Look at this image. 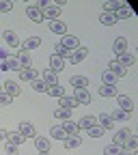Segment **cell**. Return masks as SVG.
Returning a JSON list of instances; mask_svg holds the SVG:
<instances>
[{
    "instance_id": "cell-7",
    "label": "cell",
    "mask_w": 138,
    "mask_h": 155,
    "mask_svg": "<svg viewBox=\"0 0 138 155\" xmlns=\"http://www.w3.org/2000/svg\"><path fill=\"white\" fill-rule=\"evenodd\" d=\"M26 15H28V19H32L35 24H39V22H43V15H41V9H39L37 5H28V7H26Z\"/></svg>"
},
{
    "instance_id": "cell-17",
    "label": "cell",
    "mask_w": 138,
    "mask_h": 155,
    "mask_svg": "<svg viewBox=\"0 0 138 155\" xmlns=\"http://www.w3.org/2000/svg\"><path fill=\"white\" fill-rule=\"evenodd\" d=\"M132 131L127 129V127H123V129H119V131H116L114 134V138H112V144H116V147H121L125 140H127V136H130Z\"/></svg>"
},
{
    "instance_id": "cell-19",
    "label": "cell",
    "mask_w": 138,
    "mask_h": 155,
    "mask_svg": "<svg viewBox=\"0 0 138 155\" xmlns=\"http://www.w3.org/2000/svg\"><path fill=\"white\" fill-rule=\"evenodd\" d=\"M97 125H99L102 129H112V125H114V121L110 119V114H106V112H102L99 116H97Z\"/></svg>"
},
{
    "instance_id": "cell-44",
    "label": "cell",
    "mask_w": 138,
    "mask_h": 155,
    "mask_svg": "<svg viewBox=\"0 0 138 155\" xmlns=\"http://www.w3.org/2000/svg\"><path fill=\"white\" fill-rule=\"evenodd\" d=\"M5 151H7V155H19V149H17L15 144H9V142H7Z\"/></svg>"
},
{
    "instance_id": "cell-25",
    "label": "cell",
    "mask_w": 138,
    "mask_h": 155,
    "mask_svg": "<svg viewBox=\"0 0 138 155\" xmlns=\"http://www.w3.org/2000/svg\"><path fill=\"white\" fill-rule=\"evenodd\" d=\"M114 17H116V22H119V19H130V17H134V9H132V7H127V2H125V7L116 11V13H114Z\"/></svg>"
},
{
    "instance_id": "cell-30",
    "label": "cell",
    "mask_w": 138,
    "mask_h": 155,
    "mask_svg": "<svg viewBox=\"0 0 138 155\" xmlns=\"http://www.w3.org/2000/svg\"><path fill=\"white\" fill-rule=\"evenodd\" d=\"M99 22H102L104 26H114V24H116V17H114V13H106V11H102Z\"/></svg>"
},
{
    "instance_id": "cell-40",
    "label": "cell",
    "mask_w": 138,
    "mask_h": 155,
    "mask_svg": "<svg viewBox=\"0 0 138 155\" xmlns=\"http://www.w3.org/2000/svg\"><path fill=\"white\" fill-rule=\"evenodd\" d=\"M5 65H7L9 71H19V69H22V67H19V63H17V58H7Z\"/></svg>"
},
{
    "instance_id": "cell-13",
    "label": "cell",
    "mask_w": 138,
    "mask_h": 155,
    "mask_svg": "<svg viewBox=\"0 0 138 155\" xmlns=\"http://www.w3.org/2000/svg\"><path fill=\"white\" fill-rule=\"evenodd\" d=\"M116 63H119L121 67H132V65L136 63V56H134V54L123 52V54H119V56H116Z\"/></svg>"
},
{
    "instance_id": "cell-15",
    "label": "cell",
    "mask_w": 138,
    "mask_h": 155,
    "mask_svg": "<svg viewBox=\"0 0 138 155\" xmlns=\"http://www.w3.org/2000/svg\"><path fill=\"white\" fill-rule=\"evenodd\" d=\"M15 58H17L19 67H32V58H30V54H28L26 50H19Z\"/></svg>"
},
{
    "instance_id": "cell-5",
    "label": "cell",
    "mask_w": 138,
    "mask_h": 155,
    "mask_svg": "<svg viewBox=\"0 0 138 155\" xmlns=\"http://www.w3.org/2000/svg\"><path fill=\"white\" fill-rule=\"evenodd\" d=\"M86 54H89V50L80 45L78 50H73V52L69 54V63H71V65H78V63H82L84 58H86Z\"/></svg>"
},
{
    "instance_id": "cell-9",
    "label": "cell",
    "mask_w": 138,
    "mask_h": 155,
    "mask_svg": "<svg viewBox=\"0 0 138 155\" xmlns=\"http://www.w3.org/2000/svg\"><path fill=\"white\" fill-rule=\"evenodd\" d=\"M112 50H114L116 56L123 54V52H127V39L125 37H116L114 41H112Z\"/></svg>"
},
{
    "instance_id": "cell-18",
    "label": "cell",
    "mask_w": 138,
    "mask_h": 155,
    "mask_svg": "<svg viewBox=\"0 0 138 155\" xmlns=\"http://www.w3.org/2000/svg\"><path fill=\"white\" fill-rule=\"evenodd\" d=\"M35 147L39 153H48L50 151V140L43 138V136H35Z\"/></svg>"
},
{
    "instance_id": "cell-34",
    "label": "cell",
    "mask_w": 138,
    "mask_h": 155,
    "mask_svg": "<svg viewBox=\"0 0 138 155\" xmlns=\"http://www.w3.org/2000/svg\"><path fill=\"white\" fill-rule=\"evenodd\" d=\"M50 134H52L54 140H65V138H67V134H65V129H63L61 125H54V127L50 129Z\"/></svg>"
},
{
    "instance_id": "cell-6",
    "label": "cell",
    "mask_w": 138,
    "mask_h": 155,
    "mask_svg": "<svg viewBox=\"0 0 138 155\" xmlns=\"http://www.w3.org/2000/svg\"><path fill=\"white\" fill-rule=\"evenodd\" d=\"M37 69H32V67H22L17 71V75H19V80H24V82H32V80H37Z\"/></svg>"
},
{
    "instance_id": "cell-4",
    "label": "cell",
    "mask_w": 138,
    "mask_h": 155,
    "mask_svg": "<svg viewBox=\"0 0 138 155\" xmlns=\"http://www.w3.org/2000/svg\"><path fill=\"white\" fill-rule=\"evenodd\" d=\"M2 88H5V93H7L9 97H17L19 93H22V88H19V84H17L15 80H5V82H2Z\"/></svg>"
},
{
    "instance_id": "cell-46",
    "label": "cell",
    "mask_w": 138,
    "mask_h": 155,
    "mask_svg": "<svg viewBox=\"0 0 138 155\" xmlns=\"http://www.w3.org/2000/svg\"><path fill=\"white\" fill-rule=\"evenodd\" d=\"M7 58H9V54H7V50H2V48H0V63H5V61H7Z\"/></svg>"
},
{
    "instance_id": "cell-48",
    "label": "cell",
    "mask_w": 138,
    "mask_h": 155,
    "mask_svg": "<svg viewBox=\"0 0 138 155\" xmlns=\"http://www.w3.org/2000/svg\"><path fill=\"white\" fill-rule=\"evenodd\" d=\"M39 155H50V153H39Z\"/></svg>"
},
{
    "instance_id": "cell-22",
    "label": "cell",
    "mask_w": 138,
    "mask_h": 155,
    "mask_svg": "<svg viewBox=\"0 0 138 155\" xmlns=\"http://www.w3.org/2000/svg\"><path fill=\"white\" fill-rule=\"evenodd\" d=\"M26 138H24V136L22 134H19V131H7V142L9 144H15V147H19V144H22Z\"/></svg>"
},
{
    "instance_id": "cell-27",
    "label": "cell",
    "mask_w": 138,
    "mask_h": 155,
    "mask_svg": "<svg viewBox=\"0 0 138 155\" xmlns=\"http://www.w3.org/2000/svg\"><path fill=\"white\" fill-rule=\"evenodd\" d=\"M5 41H7V45H11V48H19V39H17V35L13 32V30H5Z\"/></svg>"
},
{
    "instance_id": "cell-3",
    "label": "cell",
    "mask_w": 138,
    "mask_h": 155,
    "mask_svg": "<svg viewBox=\"0 0 138 155\" xmlns=\"http://www.w3.org/2000/svg\"><path fill=\"white\" fill-rule=\"evenodd\" d=\"M116 104H119L121 110H125V112L132 114V110H134V99H132L130 95H116Z\"/></svg>"
},
{
    "instance_id": "cell-45",
    "label": "cell",
    "mask_w": 138,
    "mask_h": 155,
    "mask_svg": "<svg viewBox=\"0 0 138 155\" xmlns=\"http://www.w3.org/2000/svg\"><path fill=\"white\" fill-rule=\"evenodd\" d=\"M11 99H13V97H9L5 91L0 93V104H2V106H9V104H11Z\"/></svg>"
},
{
    "instance_id": "cell-14",
    "label": "cell",
    "mask_w": 138,
    "mask_h": 155,
    "mask_svg": "<svg viewBox=\"0 0 138 155\" xmlns=\"http://www.w3.org/2000/svg\"><path fill=\"white\" fill-rule=\"evenodd\" d=\"M78 125V129H91V127H95L97 125V116H82L80 119V123H76Z\"/></svg>"
},
{
    "instance_id": "cell-12",
    "label": "cell",
    "mask_w": 138,
    "mask_h": 155,
    "mask_svg": "<svg viewBox=\"0 0 138 155\" xmlns=\"http://www.w3.org/2000/svg\"><path fill=\"white\" fill-rule=\"evenodd\" d=\"M130 112H125V110H121V108H116V110H112V114H110V119L114 121V123H125V121H130Z\"/></svg>"
},
{
    "instance_id": "cell-43",
    "label": "cell",
    "mask_w": 138,
    "mask_h": 155,
    "mask_svg": "<svg viewBox=\"0 0 138 155\" xmlns=\"http://www.w3.org/2000/svg\"><path fill=\"white\" fill-rule=\"evenodd\" d=\"M13 11V2L11 0H0V13H9Z\"/></svg>"
},
{
    "instance_id": "cell-50",
    "label": "cell",
    "mask_w": 138,
    "mask_h": 155,
    "mask_svg": "<svg viewBox=\"0 0 138 155\" xmlns=\"http://www.w3.org/2000/svg\"><path fill=\"white\" fill-rule=\"evenodd\" d=\"M0 93H2V88H0Z\"/></svg>"
},
{
    "instance_id": "cell-33",
    "label": "cell",
    "mask_w": 138,
    "mask_h": 155,
    "mask_svg": "<svg viewBox=\"0 0 138 155\" xmlns=\"http://www.w3.org/2000/svg\"><path fill=\"white\" fill-rule=\"evenodd\" d=\"M50 97H58V99H61V97L65 95V88L61 86V84H54V86H48V91H45Z\"/></svg>"
},
{
    "instance_id": "cell-28",
    "label": "cell",
    "mask_w": 138,
    "mask_h": 155,
    "mask_svg": "<svg viewBox=\"0 0 138 155\" xmlns=\"http://www.w3.org/2000/svg\"><path fill=\"white\" fill-rule=\"evenodd\" d=\"M121 149H127V151H136L138 149V136H134V134H130L127 136V140L121 144Z\"/></svg>"
},
{
    "instance_id": "cell-49",
    "label": "cell",
    "mask_w": 138,
    "mask_h": 155,
    "mask_svg": "<svg viewBox=\"0 0 138 155\" xmlns=\"http://www.w3.org/2000/svg\"><path fill=\"white\" fill-rule=\"evenodd\" d=\"M119 155H127V153H123V151H121V153H119Z\"/></svg>"
},
{
    "instance_id": "cell-47",
    "label": "cell",
    "mask_w": 138,
    "mask_h": 155,
    "mask_svg": "<svg viewBox=\"0 0 138 155\" xmlns=\"http://www.w3.org/2000/svg\"><path fill=\"white\" fill-rule=\"evenodd\" d=\"M2 140H7V131H5V129H0V142H2Z\"/></svg>"
},
{
    "instance_id": "cell-32",
    "label": "cell",
    "mask_w": 138,
    "mask_h": 155,
    "mask_svg": "<svg viewBox=\"0 0 138 155\" xmlns=\"http://www.w3.org/2000/svg\"><path fill=\"white\" fill-rule=\"evenodd\" d=\"M39 45H41V39H39V37H30V39H26V41H24V48L22 50H37Z\"/></svg>"
},
{
    "instance_id": "cell-31",
    "label": "cell",
    "mask_w": 138,
    "mask_h": 155,
    "mask_svg": "<svg viewBox=\"0 0 138 155\" xmlns=\"http://www.w3.org/2000/svg\"><path fill=\"white\" fill-rule=\"evenodd\" d=\"M43 82H45L48 86H54V84H58V80H56V73H54L50 67L43 71Z\"/></svg>"
},
{
    "instance_id": "cell-37",
    "label": "cell",
    "mask_w": 138,
    "mask_h": 155,
    "mask_svg": "<svg viewBox=\"0 0 138 155\" xmlns=\"http://www.w3.org/2000/svg\"><path fill=\"white\" fill-rule=\"evenodd\" d=\"M30 84H32V91H35V93H45V91H48V84H45L43 80H39V78H37V80H32Z\"/></svg>"
},
{
    "instance_id": "cell-24",
    "label": "cell",
    "mask_w": 138,
    "mask_h": 155,
    "mask_svg": "<svg viewBox=\"0 0 138 155\" xmlns=\"http://www.w3.org/2000/svg\"><path fill=\"white\" fill-rule=\"evenodd\" d=\"M17 131L22 134L24 138H35V127H32V123H19Z\"/></svg>"
},
{
    "instance_id": "cell-11",
    "label": "cell",
    "mask_w": 138,
    "mask_h": 155,
    "mask_svg": "<svg viewBox=\"0 0 138 155\" xmlns=\"http://www.w3.org/2000/svg\"><path fill=\"white\" fill-rule=\"evenodd\" d=\"M123 7H125V2H119V0H108V2L102 5V11H106V13H116V11L123 9Z\"/></svg>"
},
{
    "instance_id": "cell-41",
    "label": "cell",
    "mask_w": 138,
    "mask_h": 155,
    "mask_svg": "<svg viewBox=\"0 0 138 155\" xmlns=\"http://www.w3.org/2000/svg\"><path fill=\"white\" fill-rule=\"evenodd\" d=\"M123 149L121 147H116V144H108L106 149H104V155H119Z\"/></svg>"
},
{
    "instance_id": "cell-2",
    "label": "cell",
    "mask_w": 138,
    "mask_h": 155,
    "mask_svg": "<svg viewBox=\"0 0 138 155\" xmlns=\"http://www.w3.org/2000/svg\"><path fill=\"white\" fill-rule=\"evenodd\" d=\"M61 45H63L65 50L73 52V50H78V48H80V41H78V37H73V35H63V39H61Z\"/></svg>"
},
{
    "instance_id": "cell-39",
    "label": "cell",
    "mask_w": 138,
    "mask_h": 155,
    "mask_svg": "<svg viewBox=\"0 0 138 155\" xmlns=\"http://www.w3.org/2000/svg\"><path fill=\"white\" fill-rule=\"evenodd\" d=\"M69 54H71V52H69V50H65L61 43H58V45L54 48V56H61L63 61H65V58H69Z\"/></svg>"
},
{
    "instance_id": "cell-29",
    "label": "cell",
    "mask_w": 138,
    "mask_h": 155,
    "mask_svg": "<svg viewBox=\"0 0 138 155\" xmlns=\"http://www.w3.org/2000/svg\"><path fill=\"white\" fill-rule=\"evenodd\" d=\"M58 106H61V108H65V110H71V108H76V106H78V101L73 99V97L63 95L61 99H58Z\"/></svg>"
},
{
    "instance_id": "cell-26",
    "label": "cell",
    "mask_w": 138,
    "mask_h": 155,
    "mask_svg": "<svg viewBox=\"0 0 138 155\" xmlns=\"http://www.w3.org/2000/svg\"><path fill=\"white\" fill-rule=\"evenodd\" d=\"M99 95L108 99V97H116V95H119V91H116V86H110V84H102V86H99Z\"/></svg>"
},
{
    "instance_id": "cell-20",
    "label": "cell",
    "mask_w": 138,
    "mask_h": 155,
    "mask_svg": "<svg viewBox=\"0 0 138 155\" xmlns=\"http://www.w3.org/2000/svg\"><path fill=\"white\" fill-rule=\"evenodd\" d=\"M71 86L73 88H86L89 86V78L86 75H71Z\"/></svg>"
},
{
    "instance_id": "cell-42",
    "label": "cell",
    "mask_w": 138,
    "mask_h": 155,
    "mask_svg": "<svg viewBox=\"0 0 138 155\" xmlns=\"http://www.w3.org/2000/svg\"><path fill=\"white\" fill-rule=\"evenodd\" d=\"M89 136H91V138H102V136H104V129H102L99 125H95V127L89 129Z\"/></svg>"
},
{
    "instance_id": "cell-1",
    "label": "cell",
    "mask_w": 138,
    "mask_h": 155,
    "mask_svg": "<svg viewBox=\"0 0 138 155\" xmlns=\"http://www.w3.org/2000/svg\"><path fill=\"white\" fill-rule=\"evenodd\" d=\"M41 15H43V19H50V22H54V19L61 15V7H56V5H45L43 9H41Z\"/></svg>"
},
{
    "instance_id": "cell-35",
    "label": "cell",
    "mask_w": 138,
    "mask_h": 155,
    "mask_svg": "<svg viewBox=\"0 0 138 155\" xmlns=\"http://www.w3.org/2000/svg\"><path fill=\"white\" fill-rule=\"evenodd\" d=\"M61 127L65 129V134H67V136H78V131H80V129H78V125H76V123H71V121H65Z\"/></svg>"
},
{
    "instance_id": "cell-10",
    "label": "cell",
    "mask_w": 138,
    "mask_h": 155,
    "mask_svg": "<svg viewBox=\"0 0 138 155\" xmlns=\"http://www.w3.org/2000/svg\"><path fill=\"white\" fill-rule=\"evenodd\" d=\"M73 99L78 101V104H91V93L86 91V88H76V93H73Z\"/></svg>"
},
{
    "instance_id": "cell-38",
    "label": "cell",
    "mask_w": 138,
    "mask_h": 155,
    "mask_svg": "<svg viewBox=\"0 0 138 155\" xmlns=\"http://www.w3.org/2000/svg\"><path fill=\"white\" fill-rule=\"evenodd\" d=\"M116 80H119V78L112 75L110 71H104V73H102V84H110V86H114V82H116Z\"/></svg>"
},
{
    "instance_id": "cell-21",
    "label": "cell",
    "mask_w": 138,
    "mask_h": 155,
    "mask_svg": "<svg viewBox=\"0 0 138 155\" xmlns=\"http://www.w3.org/2000/svg\"><path fill=\"white\" fill-rule=\"evenodd\" d=\"M108 71H110L112 75H116V78H123V75L127 73V71H125V67H121L116 61H110V63H108Z\"/></svg>"
},
{
    "instance_id": "cell-16",
    "label": "cell",
    "mask_w": 138,
    "mask_h": 155,
    "mask_svg": "<svg viewBox=\"0 0 138 155\" xmlns=\"http://www.w3.org/2000/svg\"><path fill=\"white\" fill-rule=\"evenodd\" d=\"M50 69L54 71V73H58V71H63L65 69V61H63V58L61 56H50Z\"/></svg>"
},
{
    "instance_id": "cell-23",
    "label": "cell",
    "mask_w": 138,
    "mask_h": 155,
    "mask_svg": "<svg viewBox=\"0 0 138 155\" xmlns=\"http://www.w3.org/2000/svg\"><path fill=\"white\" fill-rule=\"evenodd\" d=\"M63 144H65L67 151H69V149H78V147L82 144V138H80V136H67V138L63 140Z\"/></svg>"
},
{
    "instance_id": "cell-8",
    "label": "cell",
    "mask_w": 138,
    "mask_h": 155,
    "mask_svg": "<svg viewBox=\"0 0 138 155\" xmlns=\"http://www.w3.org/2000/svg\"><path fill=\"white\" fill-rule=\"evenodd\" d=\"M48 28H50V32H54V35H67V24L63 22V19H54V22H50Z\"/></svg>"
},
{
    "instance_id": "cell-36",
    "label": "cell",
    "mask_w": 138,
    "mask_h": 155,
    "mask_svg": "<svg viewBox=\"0 0 138 155\" xmlns=\"http://www.w3.org/2000/svg\"><path fill=\"white\" fill-rule=\"evenodd\" d=\"M54 116L58 121H69V116H71V110H65V108H56L54 110Z\"/></svg>"
}]
</instances>
